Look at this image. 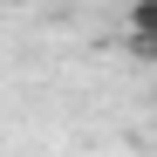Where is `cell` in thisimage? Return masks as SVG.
I'll return each instance as SVG.
<instances>
[{"label":"cell","mask_w":157,"mask_h":157,"mask_svg":"<svg viewBox=\"0 0 157 157\" xmlns=\"http://www.w3.org/2000/svg\"><path fill=\"white\" fill-rule=\"evenodd\" d=\"M157 28V0H130V34H150Z\"/></svg>","instance_id":"1"},{"label":"cell","mask_w":157,"mask_h":157,"mask_svg":"<svg viewBox=\"0 0 157 157\" xmlns=\"http://www.w3.org/2000/svg\"><path fill=\"white\" fill-rule=\"evenodd\" d=\"M130 55H137V62H157V28L150 34H130Z\"/></svg>","instance_id":"2"}]
</instances>
